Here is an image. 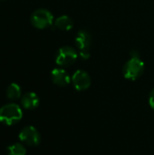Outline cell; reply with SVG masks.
Returning a JSON list of instances; mask_svg holds the SVG:
<instances>
[{"label": "cell", "instance_id": "obj_4", "mask_svg": "<svg viewBox=\"0 0 154 155\" xmlns=\"http://www.w3.org/2000/svg\"><path fill=\"white\" fill-rule=\"evenodd\" d=\"M75 45L79 50V54L84 60H87L91 54L92 35L87 30H81L75 37Z\"/></svg>", "mask_w": 154, "mask_h": 155}, {"label": "cell", "instance_id": "obj_6", "mask_svg": "<svg viewBox=\"0 0 154 155\" xmlns=\"http://www.w3.org/2000/svg\"><path fill=\"white\" fill-rule=\"evenodd\" d=\"M19 139L28 146H36L41 142L39 132L34 126H25L19 133Z\"/></svg>", "mask_w": 154, "mask_h": 155}, {"label": "cell", "instance_id": "obj_1", "mask_svg": "<svg viewBox=\"0 0 154 155\" xmlns=\"http://www.w3.org/2000/svg\"><path fill=\"white\" fill-rule=\"evenodd\" d=\"M22 117V109L15 104H8L0 108V122L5 125L15 124Z\"/></svg>", "mask_w": 154, "mask_h": 155}, {"label": "cell", "instance_id": "obj_8", "mask_svg": "<svg viewBox=\"0 0 154 155\" xmlns=\"http://www.w3.org/2000/svg\"><path fill=\"white\" fill-rule=\"evenodd\" d=\"M51 79L54 84L61 87L68 85L72 81L68 73L62 68H54L51 72Z\"/></svg>", "mask_w": 154, "mask_h": 155}, {"label": "cell", "instance_id": "obj_7", "mask_svg": "<svg viewBox=\"0 0 154 155\" xmlns=\"http://www.w3.org/2000/svg\"><path fill=\"white\" fill-rule=\"evenodd\" d=\"M72 82L77 91H84L91 85V77L84 70H77L72 76Z\"/></svg>", "mask_w": 154, "mask_h": 155}, {"label": "cell", "instance_id": "obj_14", "mask_svg": "<svg viewBox=\"0 0 154 155\" xmlns=\"http://www.w3.org/2000/svg\"><path fill=\"white\" fill-rule=\"evenodd\" d=\"M3 1H5V0H3Z\"/></svg>", "mask_w": 154, "mask_h": 155}, {"label": "cell", "instance_id": "obj_12", "mask_svg": "<svg viewBox=\"0 0 154 155\" xmlns=\"http://www.w3.org/2000/svg\"><path fill=\"white\" fill-rule=\"evenodd\" d=\"M8 155H25L26 150L25 146L21 143H14L7 147Z\"/></svg>", "mask_w": 154, "mask_h": 155}, {"label": "cell", "instance_id": "obj_3", "mask_svg": "<svg viewBox=\"0 0 154 155\" xmlns=\"http://www.w3.org/2000/svg\"><path fill=\"white\" fill-rule=\"evenodd\" d=\"M31 24L37 29H44L49 27L54 21V16L50 11L44 8H39L34 11L30 18Z\"/></svg>", "mask_w": 154, "mask_h": 155}, {"label": "cell", "instance_id": "obj_9", "mask_svg": "<svg viewBox=\"0 0 154 155\" xmlns=\"http://www.w3.org/2000/svg\"><path fill=\"white\" fill-rule=\"evenodd\" d=\"M39 97L36 94L33 92L26 93L23 95L21 98V104L25 109L27 110H33L35 109L39 105Z\"/></svg>", "mask_w": 154, "mask_h": 155}, {"label": "cell", "instance_id": "obj_13", "mask_svg": "<svg viewBox=\"0 0 154 155\" xmlns=\"http://www.w3.org/2000/svg\"><path fill=\"white\" fill-rule=\"evenodd\" d=\"M149 104L150 106L154 109V89L151 92L150 94V96H149Z\"/></svg>", "mask_w": 154, "mask_h": 155}, {"label": "cell", "instance_id": "obj_10", "mask_svg": "<svg viewBox=\"0 0 154 155\" xmlns=\"http://www.w3.org/2000/svg\"><path fill=\"white\" fill-rule=\"evenodd\" d=\"M54 25L63 31H69L74 26V22L68 15H61L56 18L54 22Z\"/></svg>", "mask_w": 154, "mask_h": 155}, {"label": "cell", "instance_id": "obj_2", "mask_svg": "<svg viewBox=\"0 0 154 155\" xmlns=\"http://www.w3.org/2000/svg\"><path fill=\"white\" fill-rule=\"evenodd\" d=\"M144 67V63L140 59V57H132L123 66V76L128 80L134 81L143 74Z\"/></svg>", "mask_w": 154, "mask_h": 155}, {"label": "cell", "instance_id": "obj_11", "mask_svg": "<svg viewBox=\"0 0 154 155\" xmlns=\"http://www.w3.org/2000/svg\"><path fill=\"white\" fill-rule=\"evenodd\" d=\"M6 96L8 99L10 100H17L20 98L21 96V88L20 86L15 84V83H12L8 85L7 89H6Z\"/></svg>", "mask_w": 154, "mask_h": 155}, {"label": "cell", "instance_id": "obj_5", "mask_svg": "<svg viewBox=\"0 0 154 155\" xmlns=\"http://www.w3.org/2000/svg\"><path fill=\"white\" fill-rule=\"evenodd\" d=\"M78 54L72 46H63L58 49L55 54V63L60 66H70L77 59Z\"/></svg>", "mask_w": 154, "mask_h": 155}]
</instances>
